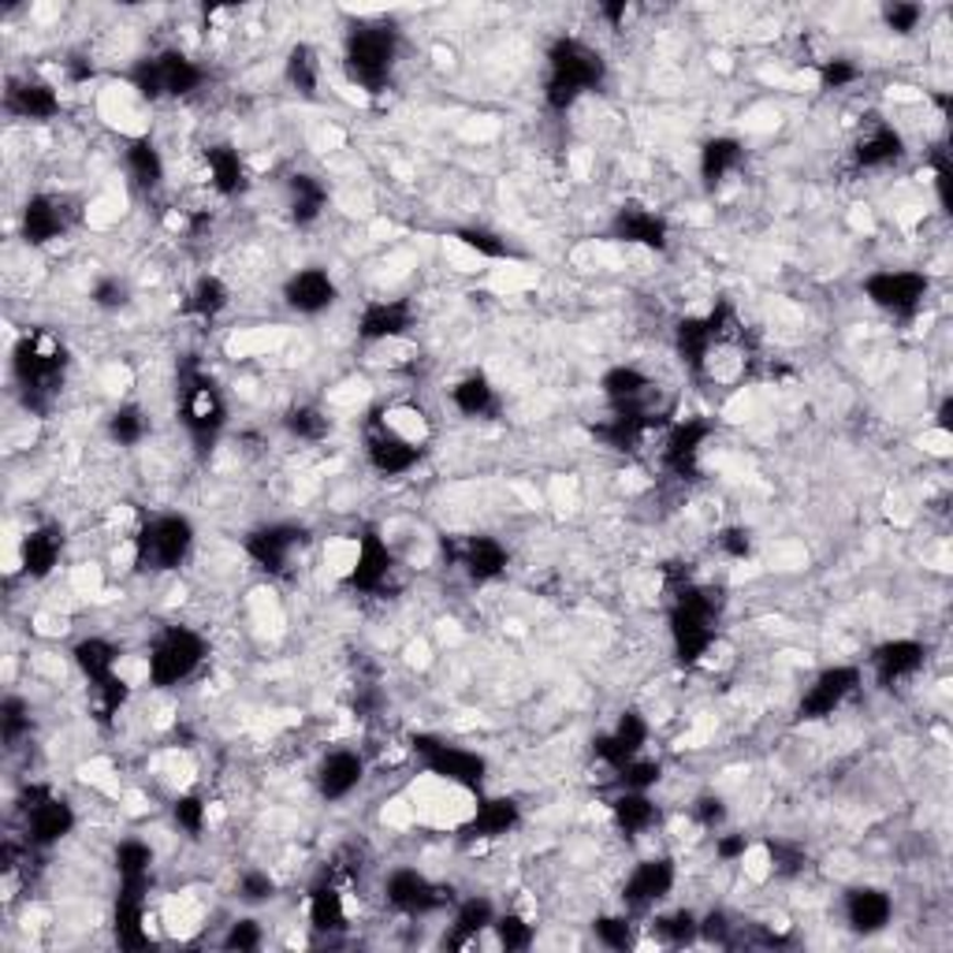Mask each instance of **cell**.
I'll list each match as a JSON object with an SVG mask.
<instances>
[{
  "label": "cell",
  "instance_id": "cell-17",
  "mask_svg": "<svg viewBox=\"0 0 953 953\" xmlns=\"http://www.w3.org/2000/svg\"><path fill=\"white\" fill-rule=\"evenodd\" d=\"M183 418H186V429H191L197 440H213L216 432L224 429V418H228V410H224V399L216 395L213 384L197 381V384H191V388H186Z\"/></svg>",
  "mask_w": 953,
  "mask_h": 953
},
{
  "label": "cell",
  "instance_id": "cell-37",
  "mask_svg": "<svg viewBox=\"0 0 953 953\" xmlns=\"http://www.w3.org/2000/svg\"><path fill=\"white\" fill-rule=\"evenodd\" d=\"M514 824H518V805H514V801L511 797H492V801H485V805L477 808L474 835L477 838H499V835H507Z\"/></svg>",
  "mask_w": 953,
  "mask_h": 953
},
{
  "label": "cell",
  "instance_id": "cell-29",
  "mask_svg": "<svg viewBox=\"0 0 953 953\" xmlns=\"http://www.w3.org/2000/svg\"><path fill=\"white\" fill-rule=\"evenodd\" d=\"M75 663L82 667V674L90 678L93 689L98 685H109L116 678V648L101 637H90V640H79L75 648Z\"/></svg>",
  "mask_w": 953,
  "mask_h": 953
},
{
  "label": "cell",
  "instance_id": "cell-21",
  "mask_svg": "<svg viewBox=\"0 0 953 953\" xmlns=\"http://www.w3.org/2000/svg\"><path fill=\"white\" fill-rule=\"evenodd\" d=\"M872 663L883 685L901 682V678L917 674L923 667V645L920 640H886L880 653L872 656Z\"/></svg>",
  "mask_w": 953,
  "mask_h": 953
},
{
  "label": "cell",
  "instance_id": "cell-43",
  "mask_svg": "<svg viewBox=\"0 0 953 953\" xmlns=\"http://www.w3.org/2000/svg\"><path fill=\"white\" fill-rule=\"evenodd\" d=\"M656 931H659V939L671 942V946H685V942H693L696 935H701V920H696L689 909H678V912H671V917H659Z\"/></svg>",
  "mask_w": 953,
  "mask_h": 953
},
{
  "label": "cell",
  "instance_id": "cell-11",
  "mask_svg": "<svg viewBox=\"0 0 953 953\" xmlns=\"http://www.w3.org/2000/svg\"><path fill=\"white\" fill-rule=\"evenodd\" d=\"M674 886V864L667 856H648L640 861L634 872H629L626 886H622V901L629 909H645V905H656L671 894Z\"/></svg>",
  "mask_w": 953,
  "mask_h": 953
},
{
  "label": "cell",
  "instance_id": "cell-52",
  "mask_svg": "<svg viewBox=\"0 0 953 953\" xmlns=\"http://www.w3.org/2000/svg\"><path fill=\"white\" fill-rule=\"evenodd\" d=\"M224 946L228 950H258L261 946V928L258 920H235L224 935Z\"/></svg>",
  "mask_w": 953,
  "mask_h": 953
},
{
  "label": "cell",
  "instance_id": "cell-27",
  "mask_svg": "<svg viewBox=\"0 0 953 953\" xmlns=\"http://www.w3.org/2000/svg\"><path fill=\"white\" fill-rule=\"evenodd\" d=\"M611 816H615L619 830H626V835H645V830H653L659 813L645 790H626V794L611 801Z\"/></svg>",
  "mask_w": 953,
  "mask_h": 953
},
{
  "label": "cell",
  "instance_id": "cell-14",
  "mask_svg": "<svg viewBox=\"0 0 953 953\" xmlns=\"http://www.w3.org/2000/svg\"><path fill=\"white\" fill-rule=\"evenodd\" d=\"M283 298H287V306L298 309V314H309V317L325 314L336 302V280L328 276L325 269H302L287 280Z\"/></svg>",
  "mask_w": 953,
  "mask_h": 953
},
{
  "label": "cell",
  "instance_id": "cell-16",
  "mask_svg": "<svg viewBox=\"0 0 953 953\" xmlns=\"http://www.w3.org/2000/svg\"><path fill=\"white\" fill-rule=\"evenodd\" d=\"M894 917V901L886 890H875V886H856V890L846 894V920L853 931L861 935H875L883 931Z\"/></svg>",
  "mask_w": 953,
  "mask_h": 953
},
{
  "label": "cell",
  "instance_id": "cell-59",
  "mask_svg": "<svg viewBox=\"0 0 953 953\" xmlns=\"http://www.w3.org/2000/svg\"><path fill=\"white\" fill-rule=\"evenodd\" d=\"M719 547L726 555H734V559H745V555H749V533L726 530V533H719Z\"/></svg>",
  "mask_w": 953,
  "mask_h": 953
},
{
  "label": "cell",
  "instance_id": "cell-54",
  "mask_svg": "<svg viewBox=\"0 0 953 953\" xmlns=\"http://www.w3.org/2000/svg\"><path fill=\"white\" fill-rule=\"evenodd\" d=\"M0 726H4V741H15L19 734L31 726V719H26V704L19 701V696H8L4 701V715H0Z\"/></svg>",
  "mask_w": 953,
  "mask_h": 953
},
{
  "label": "cell",
  "instance_id": "cell-2",
  "mask_svg": "<svg viewBox=\"0 0 953 953\" xmlns=\"http://www.w3.org/2000/svg\"><path fill=\"white\" fill-rule=\"evenodd\" d=\"M205 659V640L202 634L186 626H168L164 634L157 637V645L149 648V682L154 685H175L183 678H191L197 671V663Z\"/></svg>",
  "mask_w": 953,
  "mask_h": 953
},
{
  "label": "cell",
  "instance_id": "cell-57",
  "mask_svg": "<svg viewBox=\"0 0 953 953\" xmlns=\"http://www.w3.org/2000/svg\"><path fill=\"white\" fill-rule=\"evenodd\" d=\"M856 79V68L849 60H827L824 64V87L827 90H842Z\"/></svg>",
  "mask_w": 953,
  "mask_h": 953
},
{
  "label": "cell",
  "instance_id": "cell-47",
  "mask_svg": "<svg viewBox=\"0 0 953 953\" xmlns=\"http://www.w3.org/2000/svg\"><path fill=\"white\" fill-rule=\"evenodd\" d=\"M287 75H291V82H295L298 90L314 93V87H317V60H314V53H309L306 45H298V49L291 53Z\"/></svg>",
  "mask_w": 953,
  "mask_h": 953
},
{
  "label": "cell",
  "instance_id": "cell-36",
  "mask_svg": "<svg viewBox=\"0 0 953 953\" xmlns=\"http://www.w3.org/2000/svg\"><path fill=\"white\" fill-rule=\"evenodd\" d=\"M205 164H209V179H213V186L220 194H235L242 186V157H239V149H231V146H216V149H209V154H205Z\"/></svg>",
  "mask_w": 953,
  "mask_h": 953
},
{
  "label": "cell",
  "instance_id": "cell-23",
  "mask_svg": "<svg viewBox=\"0 0 953 953\" xmlns=\"http://www.w3.org/2000/svg\"><path fill=\"white\" fill-rule=\"evenodd\" d=\"M60 231H64V205L56 202V197H49V194L31 197V202H26V209H23V235H26V242L42 247V242L60 239Z\"/></svg>",
  "mask_w": 953,
  "mask_h": 953
},
{
  "label": "cell",
  "instance_id": "cell-46",
  "mask_svg": "<svg viewBox=\"0 0 953 953\" xmlns=\"http://www.w3.org/2000/svg\"><path fill=\"white\" fill-rule=\"evenodd\" d=\"M109 432H112V440H116V443H124V447H135V443L146 436V418H141L138 407H124V410L112 413Z\"/></svg>",
  "mask_w": 953,
  "mask_h": 953
},
{
  "label": "cell",
  "instance_id": "cell-4",
  "mask_svg": "<svg viewBox=\"0 0 953 953\" xmlns=\"http://www.w3.org/2000/svg\"><path fill=\"white\" fill-rule=\"evenodd\" d=\"M671 637L682 663H696L715 645V611L704 592H685L671 611Z\"/></svg>",
  "mask_w": 953,
  "mask_h": 953
},
{
  "label": "cell",
  "instance_id": "cell-22",
  "mask_svg": "<svg viewBox=\"0 0 953 953\" xmlns=\"http://www.w3.org/2000/svg\"><path fill=\"white\" fill-rule=\"evenodd\" d=\"M707 436H712V429H707L704 421H685V424H678V429L671 432V440H667V447H663V462L674 469V474H682V477H685V474H693V469H696V458H701V451H704Z\"/></svg>",
  "mask_w": 953,
  "mask_h": 953
},
{
  "label": "cell",
  "instance_id": "cell-53",
  "mask_svg": "<svg viewBox=\"0 0 953 953\" xmlns=\"http://www.w3.org/2000/svg\"><path fill=\"white\" fill-rule=\"evenodd\" d=\"M458 242L462 247H469L477 253V258H503L507 253V247L503 242L496 239V235H488V231H477V228H469V231H458Z\"/></svg>",
  "mask_w": 953,
  "mask_h": 953
},
{
  "label": "cell",
  "instance_id": "cell-5",
  "mask_svg": "<svg viewBox=\"0 0 953 953\" xmlns=\"http://www.w3.org/2000/svg\"><path fill=\"white\" fill-rule=\"evenodd\" d=\"M197 87H202V68L183 53H160L135 71V90L149 101L164 98V93L168 98H186Z\"/></svg>",
  "mask_w": 953,
  "mask_h": 953
},
{
  "label": "cell",
  "instance_id": "cell-38",
  "mask_svg": "<svg viewBox=\"0 0 953 953\" xmlns=\"http://www.w3.org/2000/svg\"><path fill=\"white\" fill-rule=\"evenodd\" d=\"M898 157H901V135L894 127H875L872 135L856 146V164L864 168H883Z\"/></svg>",
  "mask_w": 953,
  "mask_h": 953
},
{
  "label": "cell",
  "instance_id": "cell-8",
  "mask_svg": "<svg viewBox=\"0 0 953 953\" xmlns=\"http://www.w3.org/2000/svg\"><path fill=\"white\" fill-rule=\"evenodd\" d=\"M413 749L424 757L432 775H440L443 782H455V786L474 790L477 782L485 779V760L469 749H458V745H447V741H436V738H418L413 741Z\"/></svg>",
  "mask_w": 953,
  "mask_h": 953
},
{
  "label": "cell",
  "instance_id": "cell-56",
  "mask_svg": "<svg viewBox=\"0 0 953 953\" xmlns=\"http://www.w3.org/2000/svg\"><path fill=\"white\" fill-rule=\"evenodd\" d=\"M239 898L242 901H265L272 898V880L269 872H247L239 880Z\"/></svg>",
  "mask_w": 953,
  "mask_h": 953
},
{
  "label": "cell",
  "instance_id": "cell-45",
  "mask_svg": "<svg viewBox=\"0 0 953 953\" xmlns=\"http://www.w3.org/2000/svg\"><path fill=\"white\" fill-rule=\"evenodd\" d=\"M496 939L503 950H525L533 942V923H525L518 912H507V917H496L492 923Z\"/></svg>",
  "mask_w": 953,
  "mask_h": 953
},
{
  "label": "cell",
  "instance_id": "cell-25",
  "mask_svg": "<svg viewBox=\"0 0 953 953\" xmlns=\"http://www.w3.org/2000/svg\"><path fill=\"white\" fill-rule=\"evenodd\" d=\"M8 112L19 120H53L60 112V98L45 82H19L8 90Z\"/></svg>",
  "mask_w": 953,
  "mask_h": 953
},
{
  "label": "cell",
  "instance_id": "cell-40",
  "mask_svg": "<svg viewBox=\"0 0 953 953\" xmlns=\"http://www.w3.org/2000/svg\"><path fill=\"white\" fill-rule=\"evenodd\" d=\"M328 202V191L317 183L314 175H295L291 179V213H295L298 224H314L320 209Z\"/></svg>",
  "mask_w": 953,
  "mask_h": 953
},
{
  "label": "cell",
  "instance_id": "cell-44",
  "mask_svg": "<svg viewBox=\"0 0 953 953\" xmlns=\"http://www.w3.org/2000/svg\"><path fill=\"white\" fill-rule=\"evenodd\" d=\"M224 306H228V287H224V280L202 276V280L194 283V295H191V309H194V314L216 317Z\"/></svg>",
  "mask_w": 953,
  "mask_h": 953
},
{
  "label": "cell",
  "instance_id": "cell-51",
  "mask_svg": "<svg viewBox=\"0 0 953 953\" xmlns=\"http://www.w3.org/2000/svg\"><path fill=\"white\" fill-rule=\"evenodd\" d=\"M175 824L186 830V835H202L205 827V801L202 797H179L175 801Z\"/></svg>",
  "mask_w": 953,
  "mask_h": 953
},
{
  "label": "cell",
  "instance_id": "cell-7",
  "mask_svg": "<svg viewBox=\"0 0 953 953\" xmlns=\"http://www.w3.org/2000/svg\"><path fill=\"white\" fill-rule=\"evenodd\" d=\"M864 291L867 298L875 302L880 309H886V314H917L923 295H928V276H920V272H875V276L864 280Z\"/></svg>",
  "mask_w": 953,
  "mask_h": 953
},
{
  "label": "cell",
  "instance_id": "cell-18",
  "mask_svg": "<svg viewBox=\"0 0 953 953\" xmlns=\"http://www.w3.org/2000/svg\"><path fill=\"white\" fill-rule=\"evenodd\" d=\"M116 872L120 883H124L127 898H146L149 886V872H154V849L141 838H127V842L116 846Z\"/></svg>",
  "mask_w": 953,
  "mask_h": 953
},
{
  "label": "cell",
  "instance_id": "cell-60",
  "mask_svg": "<svg viewBox=\"0 0 953 953\" xmlns=\"http://www.w3.org/2000/svg\"><path fill=\"white\" fill-rule=\"evenodd\" d=\"M93 302H101V306H120V302H124L120 280H101L98 287H93Z\"/></svg>",
  "mask_w": 953,
  "mask_h": 953
},
{
  "label": "cell",
  "instance_id": "cell-9",
  "mask_svg": "<svg viewBox=\"0 0 953 953\" xmlns=\"http://www.w3.org/2000/svg\"><path fill=\"white\" fill-rule=\"evenodd\" d=\"M856 685H861V671L856 667H830L801 696V719H827V715H835L853 696Z\"/></svg>",
  "mask_w": 953,
  "mask_h": 953
},
{
  "label": "cell",
  "instance_id": "cell-15",
  "mask_svg": "<svg viewBox=\"0 0 953 953\" xmlns=\"http://www.w3.org/2000/svg\"><path fill=\"white\" fill-rule=\"evenodd\" d=\"M351 585L354 589H381L384 578L392 574V552L384 544L381 533H362L354 544V559H351Z\"/></svg>",
  "mask_w": 953,
  "mask_h": 953
},
{
  "label": "cell",
  "instance_id": "cell-33",
  "mask_svg": "<svg viewBox=\"0 0 953 953\" xmlns=\"http://www.w3.org/2000/svg\"><path fill=\"white\" fill-rule=\"evenodd\" d=\"M309 923H314L317 931H325V935L347 928V905L336 886H317V890L309 894Z\"/></svg>",
  "mask_w": 953,
  "mask_h": 953
},
{
  "label": "cell",
  "instance_id": "cell-26",
  "mask_svg": "<svg viewBox=\"0 0 953 953\" xmlns=\"http://www.w3.org/2000/svg\"><path fill=\"white\" fill-rule=\"evenodd\" d=\"M615 231L626 242H637V247H648V250L667 247V224L648 209H622L615 220Z\"/></svg>",
  "mask_w": 953,
  "mask_h": 953
},
{
  "label": "cell",
  "instance_id": "cell-31",
  "mask_svg": "<svg viewBox=\"0 0 953 953\" xmlns=\"http://www.w3.org/2000/svg\"><path fill=\"white\" fill-rule=\"evenodd\" d=\"M466 570L474 581H492L507 570V552L492 536H477L466 544Z\"/></svg>",
  "mask_w": 953,
  "mask_h": 953
},
{
  "label": "cell",
  "instance_id": "cell-13",
  "mask_svg": "<svg viewBox=\"0 0 953 953\" xmlns=\"http://www.w3.org/2000/svg\"><path fill=\"white\" fill-rule=\"evenodd\" d=\"M362 775H365V760L358 757V752H351V749L328 752V757L320 760V768H317L320 797H328V801L351 797L358 790V782H362Z\"/></svg>",
  "mask_w": 953,
  "mask_h": 953
},
{
  "label": "cell",
  "instance_id": "cell-41",
  "mask_svg": "<svg viewBox=\"0 0 953 953\" xmlns=\"http://www.w3.org/2000/svg\"><path fill=\"white\" fill-rule=\"evenodd\" d=\"M451 399H455V407L462 413L477 418V413H485L488 407H492L496 392H492V384H488L485 376L474 373V376H466V381H458L455 388H451Z\"/></svg>",
  "mask_w": 953,
  "mask_h": 953
},
{
  "label": "cell",
  "instance_id": "cell-28",
  "mask_svg": "<svg viewBox=\"0 0 953 953\" xmlns=\"http://www.w3.org/2000/svg\"><path fill=\"white\" fill-rule=\"evenodd\" d=\"M60 533L56 530H34L23 536V570L31 578H45L60 563Z\"/></svg>",
  "mask_w": 953,
  "mask_h": 953
},
{
  "label": "cell",
  "instance_id": "cell-30",
  "mask_svg": "<svg viewBox=\"0 0 953 953\" xmlns=\"http://www.w3.org/2000/svg\"><path fill=\"white\" fill-rule=\"evenodd\" d=\"M116 942L124 950L149 946V917H146V905H141V898H127V894H120V905H116Z\"/></svg>",
  "mask_w": 953,
  "mask_h": 953
},
{
  "label": "cell",
  "instance_id": "cell-19",
  "mask_svg": "<svg viewBox=\"0 0 953 953\" xmlns=\"http://www.w3.org/2000/svg\"><path fill=\"white\" fill-rule=\"evenodd\" d=\"M418 458H421L418 443L395 436V432H388V429H381L370 440V462H373V469H381V474H388V477L410 474V469L418 466Z\"/></svg>",
  "mask_w": 953,
  "mask_h": 953
},
{
  "label": "cell",
  "instance_id": "cell-34",
  "mask_svg": "<svg viewBox=\"0 0 953 953\" xmlns=\"http://www.w3.org/2000/svg\"><path fill=\"white\" fill-rule=\"evenodd\" d=\"M496 923V909L488 898H469L462 909L455 912V931H451V946H466L474 942L480 931Z\"/></svg>",
  "mask_w": 953,
  "mask_h": 953
},
{
  "label": "cell",
  "instance_id": "cell-61",
  "mask_svg": "<svg viewBox=\"0 0 953 953\" xmlns=\"http://www.w3.org/2000/svg\"><path fill=\"white\" fill-rule=\"evenodd\" d=\"M745 853H749V842H745V835H730V838H719V856L723 861H745Z\"/></svg>",
  "mask_w": 953,
  "mask_h": 953
},
{
  "label": "cell",
  "instance_id": "cell-12",
  "mask_svg": "<svg viewBox=\"0 0 953 953\" xmlns=\"http://www.w3.org/2000/svg\"><path fill=\"white\" fill-rule=\"evenodd\" d=\"M26 813V835H31L34 846H53L60 842L64 835H71L75 827V813L68 801L60 797H49L37 790L34 794V805H23Z\"/></svg>",
  "mask_w": 953,
  "mask_h": 953
},
{
  "label": "cell",
  "instance_id": "cell-49",
  "mask_svg": "<svg viewBox=\"0 0 953 953\" xmlns=\"http://www.w3.org/2000/svg\"><path fill=\"white\" fill-rule=\"evenodd\" d=\"M287 429L295 432V436H302V440H320L328 432V418L320 410H314V407H302V410H295L287 418Z\"/></svg>",
  "mask_w": 953,
  "mask_h": 953
},
{
  "label": "cell",
  "instance_id": "cell-3",
  "mask_svg": "<svg viewBox=\"0 0 953 953\" xmlns=\"http://www.w3.org/2000/svg\"><path fill=\"white\" fill-rule=\"evenodd\" d=\"M194 547V525L183 514H164L135 536V563L154 570H175Z\"/></svg>",
  "mask_w": 953,
  "mask_h": 953
},
{
  "label": "cell",
  "instance_id": "cell-32",
  "mask_svg": "<svg viewBox=\"0 0 953 953\" xmlns=\"http://www.w3.org/2000/svg\"><path fill=\"white\" fill-rule=\"evenodd\" d=\"M741 164V141L738 138H712L701 149V175L704 183H723L734 168Z\"/></svg>",
  "mask_w": 953,
  "mask_h": 953
},
{
  "label": "cell",
  "instance_id": "cell-10",
  "mask_svg": "<svg viewBox=\"0 0 953 953\" xmlns=\"http://www.w3.org/2000/svg\"><path fill=\"white\" fill-rule=\"evenodd\" d=\"M384 894H388V905L399 912H432L440 909L451 894H443L440 886H432L418 867H395L384 883Z\"/></svg>",
  "mask_w": 953,
  "mask_h": 953
},
{
  "label": "cell",
  "instance_id": "cell-50",
  "mask_svg": "<svg viewBox=\"0 0 953 953\" xmlns=\"http://www.w3.org/2000/svg\"><path fill=\"white\" fill-rule=\"evenodd\" d=\"M597 939L611 950H626L634 942V928H629L626 917H603L597 920Z\"/></svg>",
  "mask_w": 953,
  "mask_h": 953
},
{
  "label": "cell",
  "instance_id": "cell-58",
  "mask_svg": "<svg viewBox=\"0 0 953 953\" xmlns=\"http://www.w3.org/2000/svg\"><path fill=\"white\" fill-rule=\"evenodd\" d=\"M696 819H701V827H719L726 819V805L719 797H701L696 801Z\"/></svg>",
  "mask_w": 953,
  "mask_h": 953
},
{
  "label": "cell",
  "instance_id": "cell-48",
  "mask_svg": "<svg viewBox=\"0 0 953 953\" xmlns=\"http://www.w3.org/2000/svg\"><path fill=\"white\" fill-rule=\"evenodd\" d=\"M659 771H663V768H659L656 760H640L637 757V760H629L626 768L619 771V779H622V786H626V790H648V786H656V782H659Z\"/></svg>",
  "mask_w": 953,
  "mask_h": 953
},
{
  "label": "cell",
  "instance_id": "cell-55",
  "mask_svg": "<svg viewBox=\"0 0 953 953\" xmlns=\"http://www.w3.org/2000/svg\"><path fill=\"white\" fill-rule=\"evenodd\" d=\"M920 15H923L920 4H894V8H886V26L898 34H909V31H917Z\"/></svg>",
  "mask_w": 953,
  "mask_h": 953
},
{
  "label": "cell",
  "instance_id": "cell-39",
  "mask_svg": "<svg viewBox=\"0 0 953 953\" xmlns=\"http://www.w3.org/2000/svg\"><path fill=\"white\" fill-rule=\"evenodd\" d=\"M127 172L138 186H146V191H154L160 179H164V160H160V149L154 141L141 138L127 149Z\"/></svg>",
  "mask_w": 953,
  "mask_h": 953
},
{
  "label": "cell",
  "instance_id": "cell-42",
  "mask_svg": "<svg viewBox=\"0 0 953 953\" xmlns=\"http://www.w3.org/2000/svg\"><path fill=\"white\" fill-rule=\"evenodd\" d=\"M381 429H388V432H395V436L418 443V447L424 443V436H429V424H424V418L413 407H392V410H384Z\"/></svg>",
  "mask_w": 953,
  "mask_h": 953
},
{
  "label": "cell",
  "instance_id": "cell-6",
  "mask_svg": "<svg viewBox=\"0 0 953 953\" xmlns=\"http://www.w3.org/2000/svg\"><path fill=\"white\" fill-rule=\"evenodd\" d=\"M395 60V34L384 26H362L347 42V68H351L354 82L376 90L388 79V68Z\"/></svg>",
  "mask_w": 953,
  "mask_h": 953
},
{
  "label": "cell",
  "instance_id": "cell-1",
  "mask_svg": "<svg viewBox=\"0 0 953 953\" xmlns=\"http://www.w3.org/2000/svg\"><path fill=\"white\" fill-rule=\"evenodd\" d=\"M552 60V79H547V105L566 112L570 105H578V98L585 90L600 87L603 79V60L597 49H589L578 37H563L555 42V49L547 53Z\"/></svg>",
  "mask_w": 953,
  "mask_h": 953
},
{
  "label": "cell",
  "instance_id": "cell-20",
  "mask_svg": "<svg viewBox=\"0 0 953 953\" xmlns=\"http://www.w3.org/2000/svg\"><path fill=\"white\" fill-rule=\"evenodd\" d=\"M410 306L407 302H370L362 314V325H358V336L370 339V343H381V339H395L410 328Z\"/></svg>",
  "mask_w": 953,
  "mask_h": 953
},
{
  "label": "cell",
  "instance_id": "cell-24",
  "mask_svg": "<svg viewBox=\"0 0 953 953\" xmlns=\"http://www.w3.org/2000/svg\"><path fill=\"white\" fill-rule=\"evenodd\" d=\"M298 541H302V533L291 530V525H269V530L250 536L247 552L265 566V570H283L291 559V552L298 547Z\"/></svg>",
  "mask_w": 953,
  "mask_h": 953
},
{
  "label": "cell",
  "instance_id": "cell-35",
  "mask_svg": "<svg viewBox=\"0 0 953 953\" xmlns=\"http://www.w3.org/2000/svg\"><path fill=\"white\" fill-rule=\"evenodd\" d=\"M648 388H653L648 376L634 370V365H619V370L603 376V395H608L611 402H619V407H634L637 399H645Z\"/></svg>",
  "mask_w": 953,
  "mask_h": 953
}]
</instances>
